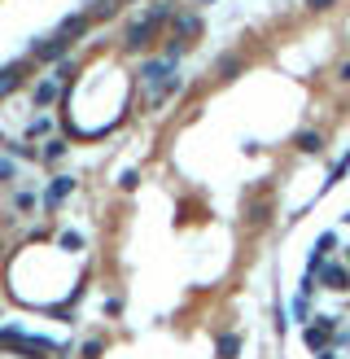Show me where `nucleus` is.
Instances as JSON below:
<instances>
[{
	"mask_svg": "<svg viewBox=\"0 0 350 359\" xmlns=\"http://www.w3.org/2000/svg\"><path fill=\"white\" fill-rule=\"evenodd\" d=\"M171 18H175L171 0H162V5H154L149 13H140V18L127 27V36H123V48H127V53H140V48H145V44H149V40H154L158 31H162V22H171Z\"/></svg>",
	"mask_w": 350,
	"mask_h": 359,
	"instance_id": "nucleus-1",
	"label": "nucleus"
},
{
	"mask_svg": "<svg viewBox=\"0 0 350 359\" xmlns=\"http://www.w3.org/2000/svg\"><path fill=\"white\" fill-rule=\"evenodd\" d=\"M337 337H342L337 333V316H315V320L302 324V342H307L311 351H328Z\"/></svg>",
	"mask_w": 350,
	"mask_h": 359,
	"instance_id": "nucleus-2",
	"label": "nucleus"
},
{
	"mask_svg": "<svg viewBox=\"0 0 350 359\" xmlns=\"http://www.w3.org/2000/svg\"><path fill=\"white\" fill-rule=\"evenodd\" d=\"M311 276H315V285H324L333 293H346L350 289V263H337V258H324Z\"/></svg>",
	"mask_w": 350,
	"mask_h": 359,
	"instance_id": "nucleus-3",
	"label": "nucleus"
},
{
	"mask_svg": "<svg viewBox=\"0 0 350 359\" xmlns=\"http://www.w3.org/2000/svg\"><path fill=\"white\" fill-rule=\"evenodd\" d=\"M337 246H342V237H337V233H320V237H315V250H311L307 272H315V268L324 263V258H337Z\"/></svg>",
	"mask_w": 350,
	"mask_h": 359,
	"instance_id": "nucleus-4",
	"label": "nucleus"
},
{
	"mask_svg": "<svg viewBox=\"0 0 350 359\" xmlns=\"http://www.w3.org/2000/svg\"><path fill=\"white\" fill-rule=\"evenodd\" d=\"M66 48H71V40H61L57 31H53L48 40H36V44H31V57H40V61H57Z\"/></svg>",
	"mask_w": 350,
	"mask_h": 359,
	"instance_id": "nucleus-5",
	"label": "nucleus"
},
{
	"mask_svg": "<svg viewBox=\"0 0 350 359\" xmlns=\"http://www.w3.org/2000/svg\"><path fill=\"white\" fill-rule=\"evenodd\" d=\"M27 79V61H9V66H0V96H9L13 88H22Z\"/></svg>",
	"mask_w": 350,
	"mask_h": 359,
	"instance_id": "nucleus-6",
	"label": "nucleus"
},
{
	"mask_svg": "<svg viewBox=\"0 0 350 359\" xmlns=\"http://www.w3.org/2000/svg\"><path fill=\"white\" fill-rule=\"evenodd\" d=\"M88 22H92V13H71V18L57 22V36H61V40H79L83 31H88Z\"/></svg>",
	"mask_w": 350,
	"mask_h": 359,
	"instance_id": "nucleus-7",
	"label": "nucleus"
},
{
	"mask_svg": "<svg viewBox=\"0 0 350 359\" xmlns=\"http://www.w3.org/2000/svg\"><path fill=\"white\" fill-rule=\"evenodd\" d=\"M71 189H75V180H71V175H57L53 184H48V193H44V206L53 210V206H57L61 198H71Z\"/></svg>",
	"mask_w": 350,
	"mask_h": 359,
	"instance_id": "nucleus-8",
	"label": "nucleus"
},
{
	"mask_svg": "<svg viewBox=\"0 0 350 359\" xmlns=\"http://www.w3.org/2000/svg\"><path fill=\"white\" fill-rule=\"evenodd\" d=\"M171 22H175V36L180 40H193L197 31H202V18H197V13H175Z\"/></svg>",
	"mask_w": 350,
	"mask_h": 359,
	"instance_id": "nucleus-9",
	"label": "nucleus"
},
{
	"mask_svg": "<svg viewBox=\"0 0 350 359\" xmlns=\"http://www.w3.org/2000/svg\"><path fill=\"white\" fill-rule=\"evenodd\" d=\"M57 92H61L57 79H40V84H36V105H53V101H57Z\"/></svg>",
	"mask_w": 350,
	"mask_h": 359,
	"instance_id": "nucleus-10",
	"label": "nucleus"
},
{
	"mask_svg": "<svg viewBox=\"0 0 350 359\" xmlns=\"http://www.w3.org/2000/svg\"><path fill=\"white\" fill-rule=\"evenodd\" d=\"M237 351H241V337L237 333H224L219 337V359H237Z\"/></svg>",
	"mask_w": 350,
	"mask_h": 359,
	"instance_id": "nucleus-11",
	"label": "nucleus"
},
{
	"mask_svg": "<svg viewBox=\"0 0 350 359\" xmlns=\"http://www.w3.org/2000/svg\"><path fill=\"white\" fill-rule=\"evenodd\" d=\"M61 154H66V140H57V136H53V140H48L44 149H40V158H44V162H57Z\"/></svg>",
	"mask_w": 350,
	"mask_h": 359,
	"instance_id": "nucleus-12",
	"label": "nucleus"
},
{
	"mask_svg": "<svg viewBox=\"0 0 350 359\" xmlns=\"http://www.w3.org/2000/svg\"><path fill=\"white\" fill-rule=\"evenodd\" d=\"M119 5H123V0H92V18H110Z\"/></svg>",
	"mask_w": 350,
	"mask_h": 359,
	"instance_id": "nucleus-13",
	"label": "nucleus"
},
{
	"mask_svg": "<svg viewBox=\"0 0 350 359\" xmlns=\"http://www.w3.org/2000/svg\"><path fill=\"white\" fill-rule=\"evenodd\" d=\"M298 149H302V154H320V136H315V132H302V136H298Z\"/></svg>",
	"mask_w": 350,
	"mask_h": 359,
	"instance_id": "nucleus-14",
	"label": "nucleus"
},
{
	"mask_svg": "<svg viewBox=\"0 0 350 359\" xmlns=\"http://www.w3.org/2000/svg\"><path fill=\"white\" fill-rule=\"evenodd\" d=\"M237 71H241V57H219V75L224 79H232Z\"/></svg>",
	"mask_w": 350,
	"mask_h": 359,
	"instance_id": "nucleus-15",
	"label": "nucleus"
},
{
	"mask_svg": "<svg viewBox=\"0 0 350 359\" xmlns=\"http://www.w3.org/2000/svg\"><path fill=\"white\" fill-rule=\"evenodd\" d=\"M346 167H350V149L337 158V167H333V180H342V175H346ZM333 180H328V184H333Z\"/></svg>",
	"mask_w": 350,
	"mask_h": 359,
	"instance_id": "nucleus-16",
	"label": "nucleus"
},
{
	"mask_svg": "<svg viewBox=\"0 0 350 359\" xmlns=\"http://www.w3.org/2000/svg\"><path fill=\"white\" fill-rule=\"evenodd\" d=\"M96 355H101V342H96V337L83 342V359H96Z\"/></svg>",
	"mask_w": 350,
	"mask_h": 359,
	"instance_id": "nucleus-17",
	"label": "nucleus"
},
{
	"mask_svg": "<svg viewBox=\"0 0 350 359\" xmlns=\"http://www.w3.org/2000/svg\"><path fill=\"white\" fill-rule=\"evenodd\" d=\"M13 175H18V167H13L9 158H0V180H13Z\"/></svg>",
	"mask_w": 350,
	"mask_h": 359,
	"instance_id": "nucleus-18",
	"label": "nucleus"
},
{
	"mask_svg": "<svg viewBox=\"0 0 350 359\" xmlns=\"http://www.w3.org/2000/svg\"><path fill=\"white\" fill-rule=\"evenodd\" d=\"M13 206H18V210H31V206H36V198H31V193H18V198H13Z\"/></svg>",
	"mask_w": 350,
	"mask_h": 359,
	"instance_id": "nucleus-19",
	"label": "nucleus"
},
{
	"mask_svg": "<svg viewBox=\"0 0 350 359\" xmlns=\"http://www.w3.org/2000/svg\"><path fill=\"white\" fill-rule=\"evenodd\" d=\"M337 79H342V84H350V61H342V66H337Z\"/></svg>",
	"mask_w": 350,
	"mask_h": 359,
	"instance_id": "nucleus-20",
	"label": "nucleus"
},
{
	"mask_svg": "<svg viewBox=\"0 0 350 359\" xmlns=\"http://www.w3.org/2000/svg\"><path fill=\"white\" fill-rule=\"evenodd\" d=\"M307 5H311V9H328V5H333V0H307Z\"/></svg>",
	"mask_w": 350,
	"mask_h": 359,
	"instance_id": "nucleus-21",
	"label": "nucleus"
},
{
	"mask_svg": "<svg viewBox=\"0 0 350 359\" xmlns=\"http://www.w3.org/2000/svg\"><path fill=\"white\" fill-rule=\"evenodd\" d=\"M346 263H350V246H346Z\"/></svg>",
	"mask_w": 350,
	"mask_h": 359,
	"instance_id": "nucleus-22",
	"label": "nucleus"
},
{
	"mask_svg": "<svg viewBox=\"0 0 350 359\" xmlns=\"http://www.w3.org/2000/svg\"><path fill=\"white\" fill-rule=\"evenodd\" d=\"M123 5H131V0H123Z\"/></svg>",
	"mask_w": 350,
	"mask_h": 359,
	"instance_id": "nucleus-23",
	"label": "nucleus"
}]
</instances>
